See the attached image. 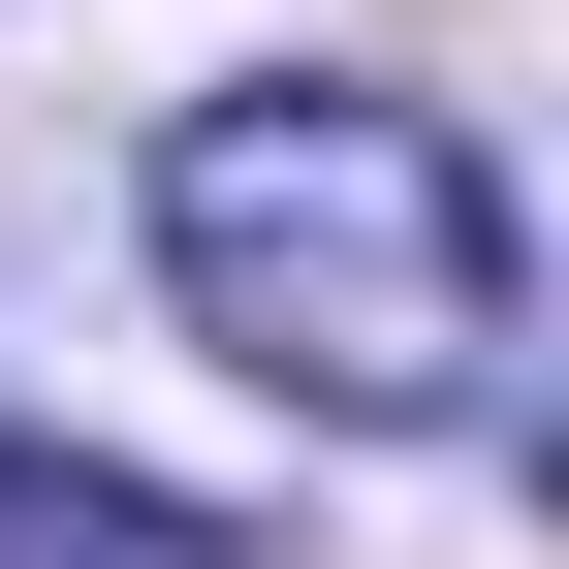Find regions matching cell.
<instances>
[{"label":"cell","instance_id":"2","mask_svg":"<svg viewBox=\"0 0 569 569\" xmlns=\"http://www.w3.org/2000/svg\"><path fill=\"white\" fill-rule=\"evenodd\" d=\"M0 569H222V507H159V475H63V443H0Z\"/></svg>","mask_w":569,"mask_h":569},{"label":"cell","instance_id":"1","mask_svg":"<svg viewBox=\"0 0 569 569\" xmlns=\"http://www.w3.org/2000/svg\"><path fill=\"white\" fill-rule=\"evenodd\" d=\"M159 284H190V348H222V380L348 411V443H475V411H507V348H538L507 159H475L443 96H348V63L159 127Z\"/></svg>","mask_w":569,"mask_h":569}]
</instances>
